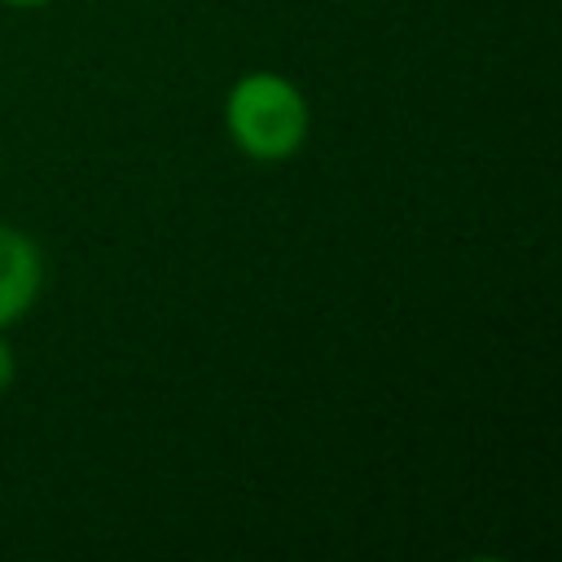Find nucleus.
<instances>
[{
  "label": "nucleus",
  "instance_id": "2",
  "mask_svg": "<svg viewBox=\"0 0 562 562\" xmlns=\"http://www.w3.org/2000/svg\"><path fill=\"white\" fill-rule=\"evenodd\" d=\"M40 285H44V255H40V246L22 228L0 224V329L18 325L35 307Z\"/></svg>",
  "mask_w": 562,
  "mask_h": 562
},
{
  "label": "nucleus",
  "instance_id": "1",
  "mask_svg": "<svg viewBox=\"0 0 562 562\" xmlns=\"http://www.w3.org/2000/svg\"><path fill=\"white\" fill-rule=\"evenodd\" d=\"M224 127L246 158L285 162L303 149L312 132V110L294 79L277 70H246L224 97Z\"/></svg>",
  "mask_w": 562,
  "mask_h": 562
},
{
  "label": "nucleus",
  "instance_id": "3",
  "mask_svg": "<svg viewBox=\"0 0 562 562\" xmlns=\"http://www.w3.org/2000/svg\"><path fill=\"white\" fill-rule=\"evenodd\" d=\"M13 378H18V360H13V347L4 342V329H0V395L13 386Z\"/></svg>",
  "mask_w": 562,
  "mask_h": 562
},
{
  "label": "nucleus",
  "instance_id": "4",
  "mask_svg": "<svg viewBox=\"0 0 562 562\" xmlns=\"http://www.w3.org/2000/svg\"><path fill=\"white\" fill-rule=\"evenodd\" d=\"M0 4H9V9H40V4H53V0H0Z\"/></svg>",
  "mask_w": 562,
  "mask_h": 562
}]
</instances>
